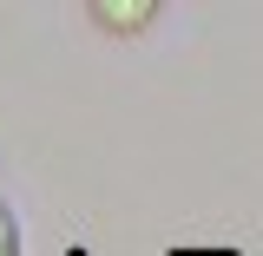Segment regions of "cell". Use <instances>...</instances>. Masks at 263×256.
<instances>
[{"mask_svg": "<svg viewBox=\"0 0 263 256\" xmlns=\"http://www.w3.org/2000/svg\"><path fill=\"white\" fill-rule=\"evenodd\" d=\"M86 20H92L99 33H112V40H138L145 27L164 20V7H158V0H92Z\"/></svg>", "mask_w": 263, "mask_h": 256, "instance_id": "6da1fadb", "label": "cell"}, {"mask_svg": "<svg viewBox=\"0 0 263 256\" xmlns=\"http://www.w3.org/2000/svg\"><path fill=\"white\" fill-rule=\"evenodd\" d=\"M66 256H86V250H66Z\"/></svg>", "mask_w": 263, "mask_h": 256, "instance_id": "3957f363", "label": "cell"}, {"mask_svg": "<svg viewBox=\"0 0 263 256\" xmlns=\"http://www.w3.org/2000/svg\"><path fill=\"white\" fill-rule=\"evenodd\" d=\"M0 256H20V224H13L7 204H0Z\"/></svg>", "mask_w": 263, "mask_h": 256, "instance_id": "7a4b0ae2", "label": "cell"}]
</instances>
